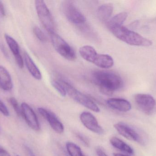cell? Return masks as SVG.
Here are the masks:
<instances>
[{"mask_svg":"<svg viewBox=\"0 0 156 156\" xmlns=\"http://www.w3.org/2000/svg\"><path fill=\"white\" fill-rule=\"evenodd\" d=\"M94 82L103 94L111 95L123 85L122 78L114 72L106 71H96L92 74Z\"/></svg>","mask_w":156,"mask_h":156,"instance_id":"6da1fadb","label":"cell"},{"mask_svg":"<svg viewBox=\"0 0 156 156\" xmlns=\"http://www.w3.org/2000/svg\"><path fill=\"white\" fill-rule=\"evenodd\" d=\"M111 31L117 38L131 45L149 47L153 45L151 40L123 26Z\"/></svg>","mask_w":156,"mask_h":156,"instance_id":"7a4b0ae2","label":"cell"},{"mask_svg":"<svg viewBox=\"0 0 156 156\" xmlns=\"http://www.w3.org/2000/svg\"><path fill=\"white\" fill-rule=\"evenodd\" d=\"M61 83L65 88L67 94L78 103L95 112L100 111V108L97 104L88 96L79 91L67 82L63 81Z\"/></svg>","mask_w":156,"mask_h":156,"instance_id":"3957f363","label":"cell"},{"mask_svg":"<svg viewBox=\"0 0 156 156\" xmlns=\"http://www.w3.org/2000/svg\"><path fill=\"white\" fill-rule=\"evenodd\" d=\"M36 10L38 18L46 30L49 34L55 33V23L52 15L44 1H35Z\"/></svg>","mask_w":156,"mask_h":156,"instance_id":"277c9868","label":"cell"},{"mask_svg":"<svg viewBox=\"0 0 156 156\" xmlns=\"http://www.w3.org/2000/svg\"><path fill=\"white\" fill-rule=\"evenodd\" d=\"M52 45L56 51L68 60H75L76 55L74 49L59 35L55 33L50 34Z\"/></svg>","mask_w":156,"mask_h":156,"instance_id":"5b68a950","label":"cell"},{"mask_svg":"<svg viewBox=\"0 0 156 156\" xmlns=\"http://www.w3.org/2000/svg\"><path fill=\"white\" fill-rule=\"evenodd\" d=\"M64 13L68 20L72 24H82L86 21L83 14L71 1L65 2L63 6Z\"/></svg>","mask_w":156,"mask_h":156,"instance_id":"8992f818","label":"cell"},{"mask_svg":"<svg viewBox=\"0 0 156 156\" xmlns=\"http://www.w3.org/2000/svg\"><path fill=\"white\" fill-rule=\"evenodd\" d=\"M136 105L143 112L150 115L154 112L156 106V101L154 97L149 94L138 93L134 97Z\"/></svg>","mask_w":156,"mask_h":156,"instance_id":"52a82bcc","label":"cell"},{"mask_svg":"<svg viewBox=\"0 0 156 156\" xmlns=\"http://www.w3.org/2000/svg\"><path fill=\"white\" fill-rule=\"evenodd\" d=\"M115 130L122 136L128 140L144 144L143 137L134 128L123 122H119L114 125Z\"/></svg>","mask_w":156,"mask_h":156,"instance_id":"ba28073f","label":"cell"},{"mask_svg":"<svg viewBox=\"0 0 156 156\" xmlns=\"http://www.w3.org/2000/svg\"><path fill=\"white\" fill-rule=\"evenodd\" d=\"M80 120L82 123L91 132L97 134H102L104 130L99 125L97 119L90 113L83 112L80 115Z\"/></svg>","mask_w":156,"mask_h":156,"instance_id":"9c48e42d","label":"cell"},{"mask_svg":"<svg viewBox=\"0 0 156 156\" xmlns=\"http://www.w3.org/2000/svg\"><path fill=\"white\" fill-rule=\"evenodd\" d=\"M23 117L24 118L29 127L36 131L40 130V125L37 116L34 110L26 103L21 104Z\"/></svg>","mask_w":156,"mask_h":156,"instance_id":"30bf717a","label":"cell"},{"mask_svg":"<svg viewBox=\"0 0 156 156\" xmlns=\"http://www.w3.org/2000/svg\"><path fill=\"white\" fill-rule=\"evenodd\" d=\"M37 111L39 113L48 121L51 128L56 132L61 134L64 132V125L53 113L43 108H38Z\"/></svg>","mask_w":156,"mask_h":156,"instance_id":"8fae6325","label":"cell"},{"mask_svg":"<svg viewBox=\"0 0 156 156\" xmlns=\"http://www.w3.org/2000/svg\"><path fill=\"white\" fill-rule=\"evenodd\" d=\"M107 104L114 110L121 112L128 111L132 108L131 103L127 100L120 98H111L107 100Z\"/></svg>","mask_w":156,"mask_h":156,"instance_id":"7c38bea8","label":"cell"},{"mask_svg":"<svg viewBox=\"0 0 156 156\" xmlns=\"http://www.w3.org/2000/svg\"><path fill=\"white\" fill-rule=\"evenodd\" d=\"M24 61L31 75L36 79L40 80L42 79V76L40 70L29 54L25 51L24 53Z\"/></svg>","mask_w":156,"mask_h":156,"instance_id":"4fadbf2b","label":"cell"},{"mask_svg":"<svg viewBox=\"0 0 156 156\" xmlns=\"http://www.w3.org/2000/svg\"><path fill=\"white\" fill-rule=\"evenodd\" d=\"M12 77L8 71L0 66V88L6 91L11 90L13 88Z\"/></svg>","mask_w":156,"mask_h":156,"instance_id":"5bb4252c","label":"cell"},{"mask_svg":"<svg viewBox=\"0 0 156 156\" xmlns=\"http://www.w3.org/2000/svg\"><path fill=\"white\" fill-rule=\"evenodd\" d=\"M113 9V5L111 3L104 4L100 5L97 11L98 18L101 22H107L112 14Z\"/></svg>","mask_w":156,"mask_h":156,"instance_id":"9a60e30c","label":"cell"},{"mask_svg":"<svg viewBox=\"0 0 156 156\" xmlns=\"http://www.w3.org/2000/svg\"><path fill=\"white\" fill-rule=\"evenodd\" d=\"M93 64L102 69H109L114 65V60L111 56L107 54H99L96 56Z\"/></svg>","mask_w":156,"mask_h":156,"instance_id":"2e32d148","label":"cell"},{"mask_svg":"<svg viewBox=\"0 0 156 156\" xmlns=\"http://www.w3.org/2000/svg\"><path fill=\"white\" fill-rule=\"evenodd\" d=\"M79 53L82 58L89 62L93 63L98 53L93 47L90 45L83 46L80 48Z\"/></svg>","mask_w":156,"mask_h":156,"instance_id":"e0dca14e","label":"cell"},{"mask_svg":"<svg viewBox=\"0 0 156 156\" xmlns=\"http://www.w3.org/2000/svg\"><path fill=\"white\" fill-rule=\"evenodd\" d=\"M128 14L126 12H122L115 15L107 21V26L111 31L112 29L122 26L123 24L126 20Z\"/></svg>","mask_w":156,"mask_h":156,"instance_id":"ac0fdd59","label":"cell"},{"mask_svg":"<svg viewBox=\"0 0 156 156\" xmlns=\"http://www.w3.org/2000/svg\"><path fill=\"white\" fill-rule=\"evenodd\" d=\"M110 143L112 146L122 152L129 154H133V148L126 143L116 137H112L110 140Z\"/></svg>","mask_w":156,"mask_h":156,"instance_id":"d6986e66","label":"cell"},{"mask_svg":"<svg viewBox=\"0 0 156 156\" xmlns=\"http://www.w3.org/2000/svg\"><path fill=\"white\" fill-rule=\"evenodd\" d=\"M5 41H6L8 47L11 49L13 56H16L18 55H21L20 53L19 45L16 40L11 36L7 34H5Z\"/></svg>","mask_w":156,"mask_h":156,"instance_id":"ffe728a7","label":"cell"},{"mask_svg":"<svg viewBox=\"0 0 156 156\" xmlns=\"http://www.w3.org/2000/svg\"><path fill=\"white\" fill-rule=\"evenodd\" d=\"M66 148L70 156H86L83 153L80 147L74 143L68 142Z\"/></svg>","mask_w":156,"mask_h":156,"instance_id":"44dd1931","label":"cell"},{"mask_svg":"<svg viewBox=\"0 0 156 156\" xmlns=\"http://www.w3.org/2000/svg\"><path fill=\"white\" fill-rule=\"evenodd\" d=\"M51 84L54 89L59 94H60L61 96L62 97H66V95H67L66 91L61 82L60 83L57 81L53 80L51 81Z\"/></svg>","mask_w":156,"mask_h":156,"instance_id":"7402d4cb","label":"cell"},{"mask_svg":"<svg viewBox=\"0 0 156 156\" xmlns=\"http://www.w3.org/2000/svg\"><path fill=\"white\" fill-rule=\"evenodd\" d=\"M9 101H10L12 107L13 108L14 110L15 111L17 115L18 116H22L23 117L21 107H20L19 106L18 102L16 100V99L14 97H12L9 99Z\"/></svg>","mask_w":156,"mask_h":156,"instance_id":"603a6c76","label":"cell"},{"mask_svg":"<svg viewBox=\"0 0 156 156\" xmlns=\"http://www.w3.org/2000/svg\"><path fill=\"white\" fill-rule=\"evenodd\" d=\"M33 32L37 39L41 42H45L47 40L45 35L38 27L35 26L33 28Z\"/></svg>","mask_w":156,"mask_h":156,"instance_id":"cb8c5ba5","label":"cell"},{"mask_svg":"<svg viewBox=\"0 0 156 156\" xmlns=\"http://www.w3.org/2000/svg\"><path fill=\"white\" fill-rule=\"evenodd\" d=\"M0 112L5 116L9 115V112L5 104L0 100Z\"/></svg>","mask_w":156,"mask_h":156,"instance_id":"d4e9b609","label":"cell"},{"mask_svg":"<svg viewBox=\"0 0 156 156\" xmlns=\"http://www.w3.org/2000/svg\"><path fill=\"white\" fill-rule=\"evenodd\" d=\"M15 59L16 61V64L18 65L19 67L20 68H23L24 67V60L22 57L21 55H18V56H14Z\"/></svg>","mask_w":156,"mask_h":156,"instance_id":"484cf974","label":"cell"},{"mask_svg":"<svg viewBox=\"0 0 156 156\" xmlns=\"http://www.w3.org/2000/svg\"><path fill=\"white\" fill-rule=\"evenodd\" d=\"M76 136L78 139H79V140H80L85 146H89V141H88V140H87L86 137H84L83 135L80 133H77Z\"/></svg>","mask_w":156,"mask_h":156,"instance_id":"4316f807","label":"cell"},{"mask_svg":"<svg viewBox=\"0 0 156 156\" xmlns=\"http://www.w3.org/2000/svg\"><path fill=\"white\" fill-rule=\"evenodd\" d=\"M0 15L2 16V17L5 16V10L4 6L3 4L2 1H0Z\"/></svg>","mask_w":156,"mask_h":156,"instance_id":"83f0119b","label":"cell"},{"mask_svg":"<svg viewBox=\"0 0 156 156\" xmlns=\"http://www.w3.org/2000/svg\"><path fill=\"white\" fill-rule=\"evenodd\" d=\"M0 48H1V50H2L3 54L4 55V56H5L6 58L9 57V55H8V53H7V51H6V49L5 48L4 46L2 45H1Z\"/></svg>","mask_w":156,"mask_h":156,"instance_id":"f1b7e54d","label":"cell"},{"mask_svg":"<svg viewBox=\"0 0 156 156\" xmlns=\"http://www.w3.org/2000/svg\"><path fill=\"white\" fill-rule=\"evenodd\" d=\"M96 153L98 156H108L101 148H97L96 149Z\"/></svg>","mask_w":156,"mask_h":156,"instance_id":"f546056e","label":"cell"},{"mask_svg":"<svg viewBox=\"0 0 156 156\" xmlns=\"http://www.w3.org/2000/svg\"><path fill=\"white\" fill-rule=\"evenodd\" d=\"M0 156H11L8 152L2 148L0 149Z\"/></svg>","mask_w":156,"mask_h":156,"instance_id":"4dcf8cb0","label":"cell"},{"mask_svg":"<svg viewBox=\"0 0 156 156\" xmlns=\"http://www.w3.org/2000/svg\"><path fill=\"white\" fill-rule=\"evenodd\" d=\"M114 156H130L128 155H126L122 154H114Z\"/></svg>","mask_w":156,"mask_h":156,"instance_id":"1f68e13d","label":"cell"},{"mask_svg":"<svg viewBox=\"0 0 156 156\" xmlns=\"http://www.w3.org/2000/svg\"><path fill=\"white\" fill-rule=\"evenodd\" d=\"M1 148H1V147H0V149H1Z\"/></svg>","mask_w":156,"mask_h":156,"instance_id":"d6a6232c","label":"cell"},{"mask_svg":"<svg viewBox=\"0 0 156 156\" xmlns=\"http://www.w3.org/2000/svg\"></svg>","mask_w":156,"mask_h":156,"instance_id":"836d02e7","label":"cell"}]
</instances>
